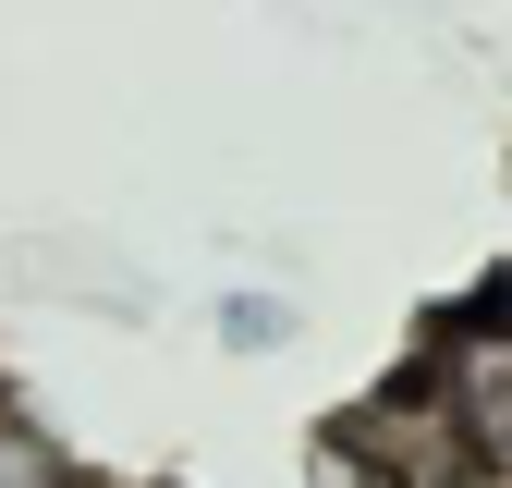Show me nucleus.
Returning <instances> with one entry per match:
<instances>
[{
  "label": "nucleus",
  "instance_id": "1",
  "mask_svg": "<svg viewBox=\"0 0 512 488\" xmlns=\"http://www.w3.org/2000/svg\"><path fill=\"white\" fill-rule=\"evenodd\" d=\"M427 354H439V391H452V427H464V476L512 488V281L452 305Z\"/></svg>",
  "mask_w": 512,
  "mask_h": 488
},
{
  "label": "nucleus",
  "instance_id": "2",
  "mask_svg": "<svg viewBox=\"0 0 512 488\" xmlns=\"http://www.w3.org/2000/svg\"><path fill=\"white\" fill-rule=\"evenodd\" d=\"M208 330H220V354H244V366H281V354L305 342V305H293L281 281H232V293L208 305Z\"/></svg>",
  "mask_w": 512,
  "mask_h": 488
},
{
  "label": "nucleus",
  "instance_id": "3",
  "mask_svg": "<svg viewBox=\"0 0 512 488\" xmlns=\"http://www.w3.org/2000/svg\"><path fill=\"white\" fill-rule=\"evenodd\" d=\"M293 488H391V476H378V464L342 440V427H317V440H305V464H293Z\"/></svg>",
  "mask_w": 512,
  "mask_h": 488
}]
</instances>
